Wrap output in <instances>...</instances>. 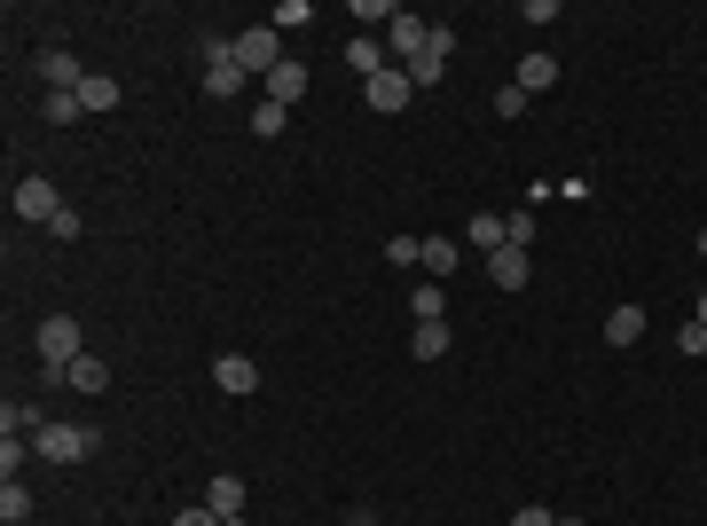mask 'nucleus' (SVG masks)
<instances>
[{
    "instance_id": "obj_2",
    "label": "nucleus",
    "mask_w": 707,
    "mask_h": 526,
    "mask_svg": "<svg viewBox=\"0 0 707 526\" xmlns=\"http://www.w3.org/2000/svg\"><path fill=\"white\" fill-rule=\"evenodd\" d=\"M32 448L48 464H79V456H95V424H55L48 416V432H32Z\"/></svg>"
},
{
    "instance_id": "obj_30",
    "label": "nucleus",
    "mask_w": 707,
    "mask_h": 526,
    "mask_svg": "<svg viewBox=\"0 0 707 526\" xmlns=\"http://www.w3.org/2000/svg\"><path fill=\"white\" fill-rule=\"evenodd\" d=\"M676 354H707V322H684L676 330Z\"/></svg>"
},
{
    "instance_id": "obj_31",
    "label": "nucleus",
    "mask_w": 707,
    "mask_h": 526,
    "mask_svg": "<svg viewBox=\"0 0 707 526\" xmlns=\"http://www.w3.org/2000/svg\"><path fill=\"white\" fill-rule=\"evenodd\" d=\"M511 526H559V518H551L543 503H519V510H511Z\"/></svg>"
},
{
    "instance_id": "obj_3",
    "label": "nucleus",
    "mask_w": 707,
    "mask_h": 526,
    "mask_svg": "<svg viewBox=\"0 0 707 526\" xmlns=\"http://www.w3.org/2000/svg\"><path fill=\"white\" fill-rule=\"evenodd\" d=\"M32 345H40V362H48V370H71V362L86 354V345H79V322H71V314H48V322L32 330Z\"/></svg>"
},
{
    "instance_id": "obj_1",
    "label": "nucleus",
    "mask_w": 707,
    "mask_h": 526,
    "mask_svg": "<svg viewBox=\"0 0 707 526\" xmlns=\"http://www.w3.org/2000/svg\"><path fill=\"white\" fill-rule=\"evenodd\" d=\"M228 55H236V71H244V79H268L276 63H291L276 24H252V32H236V40H228Z\"/></svg>"
},
{
    "instance_id": "obj_12",
    "label": "nucleus",
    "mask_w": 707,
    "mask_h": 526,
    "mask_svg": "<svg viewBox=\"0 0 707 526\" xmlns=\"http://www.w3.org/2000/svg\"><path fill=\"white\" fill-rule=\"evenodd\" d=\"M259 86H268V103H284V111H291V103L307 95V63H276L268 79H259Z\"/></svg>"
},
{
    "instance_id": "obj_29",
    "label": "nucleus",
    "mask_w": 707,
    "mask_h": 526,
    "mask_svg": "<svg viewBox=\"0 0 707 526\" xmlns=\"http://www.w3.org/2000/svg\"><path fill=\"white\" fill-rule=\"evenodd\" d=\"M503 228H511V244H519V251L535 244V213H503Z\"/></svg>"
},
{
    "instance_id": "obj_11",
    "label": "nucleus",
    "mask_w": 707,
    "mask_h": 526,
    "mask_svg": "<svg viewBox=\"0 0 707 526\" xmlns=\"http://www.w3.org/2000/svg\"><path fill=\"white\" fill-rule=\"evenodd\" d=\"M386 32H393V63H401V71H409V63L424 55V40H432V24H417V17H393Z\"/></svg>"
},
{
    "instance_id": "obj_15",
    "label": "nucleus",
    "mask_w": 707,
    "mask_h": 526,
    "mask_svg": "<svg viewBox=\"0 0 707 526\" xmlns=\"http://www.w3.org/2000/svg\"><path fill=\"white\" fill-rule=\"evenodd\" d=\"M63 385H71V393H103V385H111V362H103V354H79V362L63 370Z\"/></svg>"
},
{
    "instance_id": "obj_4",
    "label": "nucleus",
    "mask_w": 707,
    "mask_h": 526,
    "mask_svg": "<svg viewBox=\"0 0 707 526\" xmlns=\"http://www.w3.org/2000/svg\"><path fill=\"white\" fill-rule=\"evenodd\" d=\"M449 55H457V24H432L424 55L409 63V86H440V71H449Z\"/></svg>"
},
{
    "instance_id": "obj_26",
    "label": "nucleus",
    "mask_w": 707,
    "mask_h": 526,
    "mask_svg": "<svg viewBox=\"0 0 707 526\" xmlns=\"http://www.w3.org/2000/svg\"><path fill=\"white\" fill-rule=\"evenodd\" d=\"M79 111H86V103H79V95H40V118H48V126H71V118H79Z\"/></svg>"
},
{
    "instance_id": "obj_20",
    "label": "nucleus",
    "mask_w": 707,
    "mask_h": 526,
    "mask_svg": "<svg viewBox=\"0 0 707 526\" xmlns=\"http://www.w3.org/2000/svg\"><path fill=\"white\" fill-rule=\"evenodd\" d=\"M236 86H244V71H236V55H213V63H205V95H213V103H228V95H236Z\"/></svg>"
},
{
    "instance_id": "obj_9",
    "label": "nucleus",
    "mask_w": 707,
    "mask_h": 526,
    "mask_svg": "<svg viewBox=\"0 0 707 526\" xmlns=\"http://www.w3.org/2000/svg\"><path fill=\"white\" fill-rule=\"evenodd\" d=\"M526 276H535V268H526V251H519V244L488 251V283H495V291H526Z\"/></svg>"
},
{
    "instance_id": "obj_28",
    "label": "nucleus",
    "mask_w": 707,
    "mask_h": 526,
    "mask_svg": "<svg viewBox=\"0 0 707 526\" xmlns=\"http://www.w3.org/2000/svg\"><path fill=\"white\" fill-rule=\"evenodd\" d=\"M268 24H276V32H307V24H315V9H307V0H284Z\"/></svg>"
},
{
    "instance_id": "obj_6",
    "label": "nucleus",
    "mask_w": 707,
    "mask_h": 526,
    "mask_svg": "<svg viewBox=\"0 0 707 526\" xmlns=\"http://www.w3.org/2000/svg\"><path fill=\"white\" fill-rule=\"evenodd\" d=\"M409 95H417V86H409L401 63H386L378 79H362V103H370V111H409Z\"/></svg>"
},
{
    "instance_id": "obj_18",
    "label": "nucleus",
    "mask_w": 707,
    "mask_h": 526,
    "mask_svg": "<svg viewBox=\"0 0 707 526\" xmlns=\"http://www.w3.org/2000/svg\"><path fill=\"white\" fill-rule=\"evenodd\" d=\"M645 338V307H613L605 314V345H637Z\"/></svg>"
},
{
    "instance_id": "obj_13",
    "label": "nucleus",
    "mask_w": 707,
    "mask_h": 526,
    "mask_svg": "<svg viewBox=\"0 0 707 526\" xmlns=\"http://www.w3.org/2000/svg\"><path fill=\"white\" fill-rule=\"evenodd\" d=\"M511 86H519V95H526V103H535V95H543V86H559V55H526Z\"/></svg>"
},
{
    "instance_id": "obj_17",
    "label": "nucleus",
    "mask_w": 707,
    "mask_h": 526,
    "mask_svg": "<svg viewBox=\"0 0 707 526\" xmlns=\"http://www.w3.org/2000/svg\"><path fill=\"white\" fill-rule=\"evenodd\" d=\"M464 244H480V251H503V244H511L503 213H472V220H464Z\"/></svg>"
},
{
    "instance_id": "obj_27",
    "label": "nucleus",
    "mask_w": 707,
    "mask_h": 526,
    "mask_svg": "<svg viewBox=\"0 0 707 526\" xmlns=\"http://www.w3.org/2000/svg\"><path fill=\"white\" fill-rule=\"evenodd\" d=\"M386 259H393V268H424V236H393Z\"/></svg>"
},
{
    "instance_id": "obj_32",
    "label": "nucleus",
    "mask_w": 707,
    "mask_h": 526,
    "mask_svg": "<svg viewBox=\"0 0 707 526\" xmlns=\"http://www.w3.org/2000/svg\"><path fill=\"white\" fill-rule=\"evenodd\" d=\"M173 526H228V518H221V510H205V503H197V510H182V518H173Z\"/></svg>"
},
{
    "instance_id": "obj_23",
    "label": "nucleus",
    "mask_w": 707,
    "mask_h": 526,
    "mask_svg": "<svg viewBox=\"0 0 707 526\" xmlns=\"http://www.w3.org/2000/svg\"><path fill=\"white\" fill-rule=\"evenodd\" d=\"M32 518V495H24V479H9L0 487V526H24Z\"/></svg>"
},
{
    "instance_id": "obj_16",
    "label": "nucleus",
    "mask_w": 707,
    "mask_h": 526,
    "mask_svg": "<svg viewBox=\"0 0 707 526\" xmlns=\"http://www.w3.org/2000/svg\"><path fill=\"white\" fill-rule=\"evenodd\" d=\"M449 338H457L449 322H417V330H409V354H417V362H440V354H449Z\"/></svg>"
},
{
    "instance_id": "obj_24",
    "label": "nucleus",
    "mask_w": 707,
    "mask_h": 526,
    "mask_svg": "<svg viewBox=\"0 0 707 526\" xmlns=\"http://www.w3.org/2000/svg\"><path fill=\"white\" fill-rule=\"evenodd\" d=\"M284 126H291V111H284V103H259V111H252V134H259V142H276Z\"/></svg>"
},
{
    "instance_id": "obj_19",
    "label": "nucleus",
    "mask_w": 707,
    "mask_h": 526,
    "mask_svg": "<svg viewBox=\"0 0 707 526\" xmlns=\"http://www.w3.org/2000/svg\"><path fill=\"white\" fill-rule=\"evenodd\" d=\"M346 63L362 71V79H378V71H386V40H378V32H362V40H346Z\"/></svg>"
},
{
    "instance_id": "obj_7",
    "label": "nucleus",
    "mask_w": 707,
    "mask_h": 526,
    "mask_svg": "<svg viewBox=\"0 0 707 526\" xmlns=\"http://www.w3.org/2000/svg\"><path fill=\"white\" fill-rule=\"evenodd\" d=\"M63 213V197H55V182H40V173H24V182H17V220H55Z\"/></svg>"
},
{
    "instance_id": "obj_14",
    "label": "nucleus",
    "mask_w": 707,
    "mask_h": 526,
    "mask_svg": "<svg viewBox=\"0 0 707 526\" xmlns=\"http://www.w3.org/2000/svg\"><path fill=\"white\" fill-rule=\"evenodd\" d=\"M24 432H48L40 401H9V409H0V441H24Z\"/></svg>"
},
{
    "instance_id": "obj_10",
    "label": "nucleus",
    "mask_w": 707,
    "mask_h": 526,
    "mask_svg": "<svg viewBox=\"0 0 707 526\" xmlns=\"http://www.w3.org/2000/svg\"><path fill=\"white\" fill-rule=\"evenodd\" d=\"M205 510H221V518L236 526V518H244V479H236V472H213V479H205Z\"/></svg>"
},
{
    "instance_id": "obj_8",
    "label": "nucleus",
    "mask_w": 707,
    "mask_h": 526,
    "mask_svg": "<svg viewBox=\"0 0 707 526\" xmlns=\"http://www.w3.org/2000/svg\"><path fill=\"white\" fill-rule=\"evenodd\" d=\"M213 385H221L228 401H252V393H259V362H244V354H221V362H213Z\"/></svg>"
},
{
    "instance_id": "obj_35",
    "label": "nucleus",
    "mask_w": 707,
    "mask_h": 526,
    "mask_svg": "<svg viewBox=\"0 0 707 526\" xmlns=\"http://www.w3.org/2000/svg\"><path fill=\"white\" fill-rule=\"evenodd\" d=\"M559 526H582V518H559Z\"/></svg>"
},
{
    "instance_id": "obj_34",
    "label": "nucleus",
    "mask_w": 707,
    "mask_h": 526,
    "mask_svg": "<svg viewBox=\"0 0 707 526\" xmlns=\"http://www.w3.org/2000/svg\"><path fill=\"white\" fill-rule=\"evenodd\" d=\"M699 259H707V228H699Z\"/></svg>"
},
{
    "instance_id": "obj_25",
    "label": "nucleus",
    "mask_w": 707,
    "mask_h": 526,
    "mask_svg": "<svg viewBox=\"0 0 707 526\" xmlns=\"http://www.w3.org/2000/svg\"><path fill=\"white\" fill-rule=\"evenodd\" d=\"M424 268H432V283H440V276L457 268V244H449V236H424Z\"/></svg>"
},
{
    "instance_id": "obj_5",
    "label": "nucleus",
    "mask_w": 707,
    "mask_h": 526,
    "mask_svg": "<svg viewBox=\"0 0 707 526\" xmlns=\"http://www.w3.org/2000/svg\"><path fill=\"white\" fill-rule=\"evenodd\" d=\"M32 71L48 79V95H79V86H86V71H79V55H71V48H40V55H32Z\"/></svg>"
},
{
    "instance_id": "obj_33",
    "label": "nucleus",
    "mask_w": 707,
    "mask_h": 526,
    "mask_svg": "<svg viewBox=\"0 0 707 526\" xmlns=\"http://www.w3.org/2000/svg\"><path fill=\"white\" fill-rule=\"evenodd\" d=\"M691 322H707V291H699V314H691Z\"/></svg>"
},
{
    "instance_id": "obj_22",
    "label": "nucleus",
    "mask_w": 707,
    "mask_h": 526,
    "mask_svg": "<svg viewBox=\"0 0 707 526\" xmlns=\"http://www.w3.org/2000/svg\"><path fill=\"white\" fill-rule=\"evenodd\" d=\"M409 307H417V322H449V291H440L432 276H424V283L409 291Z\"/></svg>"
},
{
    "instance_id": "obj_21",
    "label": "nucleus",
    "mask_w": 707,
    "mask_h": 526,
    "mask_svg": "<svg viewBox=\"0 0 707 526\" xmlns=\"http://www.w3.org/2000/svg\"><path fill=\"white\" fill-rule=\"evenodd\" d=\"M119 95H126V86L103 79V71H86V86H79V103H86V111H119Z\"/></svg>"
}]
</instances>
